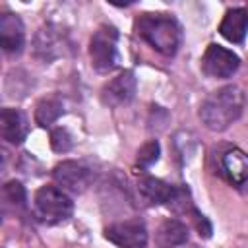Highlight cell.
Returning <instances> with one entry per match:
<instances>
[{"mask_svg": "<svg viewBox=\"0 0 248 248\" xmlns=\"http://www.w3.org/2000/svg\"><path fill=\"white\" fill-rule=\"evenodd\" d=\"M244 93L238 85H225L213 91L202 103L200 118L209 130L223 132L240 118L244 110Z\"/></svg>", "mask_w": 248, "mask_h": 248, "instance_id": "1", "label": "cell"}, {"mask_svg": "<svg viewBox=\"0 0 248 248\" xmlns=\"http://www.w3.org/2000/svg\"><path fill=\"white\" fill-rule=\"evenodd\" d=\"M188 217H190L192 225L196 227V231L200 232V236H203V238H209V236H211V223L207 221V217H205L200 209H196V207H194V209L190 211V215H188Z\"/></svg>", "mask_w": 248, "mask_h": 248, "instance_id": "19", "label": "cell"}, {"mask_svg": "<svg viewBox=\"0 0 248 248\" xmlns=\"http://www.w3.org/2000/svg\"><path fill=\"white\" fill-rule=\"evenodd\" d=\"M219 33L229 41V43H244V37L248 33V12L246 8H231L227 10L221 25H219Z\"/></svg>", "mask_w": 248, "mask_h": 248, "instance_id": "12", "label": "cell"}, {"mask_svg": "<svg viewBox=\"0 0 248 248\" xmlns=\"http://www.w3.org/2000/svg\"><path fill=\"white\" fill-rule=\"evenodd\" d=\"M52 176H54V182L64 192H72V194H81L91 182V170L78 161L58 163L52 170Z\"/></svg>", "mask_w": 248, "mask_h": 248, "instance_id": "7", "label": "cell"}, {"mask_svg": "<svg viewBox=\"0 0 248 248\" xmlns=\"http://www.w3.org/2000/svg\"><path fill=\"white\" fill-rule=\"evenodd\" d=\"M188 227L178 219H165L155 231V244L159 248H176L186 244Z\"/></svg>", "mask_w": 248, "mask_h": 248, "instance_id": "14", "label": "cell"}, {"mask_svg": "<svg viewBox=\"0 0 248 248\" xmlns=\"http://www.w3.org/2000/svg\"><path fill=\"white\" fill-rule=\"evenodd\" d=\"M118 31L112 25H101L89 45V54H91V64L97 72H110L118 64Z\"/></svg>", "mask_w": 248, "mask_h": 248, "instance_id": "4", "label": "cell"}, {"mask_svg": "<svg viewBox=\"0 0 248 248\" xmlns=\"http://www.w3.org/2000/svg\"><path fill=\"white\" fill-rule=\"evenodd\" d=\"M136 33L165 56H174L182 41L178 21L167 14H141L136 19Z\"/></svg>", "mask_w": 248, "mask_h": 248, "instance_id": "2", "label": "cell"}, {"mask_svg": "<svg viewBox=\"0 0 248 248\" xmlns=\"http://www.w3.org/2000/svg\"><path fill=\"white\" fill-rule=\"evenodd\" d=\"M136 87H138V81H136L134 72L132 70H124L116 78H112L110 81L105 83V87L101 91V101L107 107L126 105V103H130L134 99Z\"/></svg>", "mask_w": 248, "mask_h": 248, "instance_id": "8", "label": "cell"}, {"mask_svg": "<svg viewBox=\"0 0 248 248\" xmlns=\"http://www.w3.org/2000/svg\"><path fill=\"white\" fill-rule=\"evenodd\" d=\"M64 114V105L58 97H43L37 105H35V122L43 128L54 124L60 116Z\"/></svg>", "mask_w": 248, "mask_h": 248, "instance_id": "15", "label": "cell"}, {"mask_svg": "<svg viewBox=\"0 0 248 248\" xmlns=\"http://www.w3.org/2000/svg\"><path fill=\"white\" fill-rule=\"evenodd\" d=\"M221 170L229 182L240 186L248 180V153L232 147L223 153L221 157Z\"/></svg>", "mask_w": 248, "mask_h": 248, "instance_id": "13", "label": "cell"}, {"mask_svg": "<svg viewBox=\"0 0 248 248\" xmlns=\"http://www.w3.org/2000/svg\"><path fill=\"white\" fill-rule=\"evenodd\" d=\"M105 238L116 244L118 248H145L147 231L141 221H122L108 225L105 229Z\"/></svg>", "mask_w": 248, "mask_h": 248, "instance_id": "6", "label": "cell"}, {"mask_svg": "<svg viewBox=\"0 0 248 248\" xmlns=\"http://www.w3.org/2000/svg\"><path fill=\"white\" fill-rule=\"evenodd\" d=\"M138 190H140V196L149 205H165V203L169 205L170 200L174 198L176 186H172L161 178H155V176H143L138 182Z\"/></svg>", "mask_w": 248, "mask_h": 248, "instance_id": "11", "label": "cell"}, {"mask_svg": "<svg viewBox=\"0 0 248 248\" xmlns=\"http://www.w3.org/2000/svg\"><path fill=\"white\" fill-rule=\"evenodd\" d=\"M0 134L2 140H6L8 143L19 145L27 134H29V120L25 116V112H21L19 108H2L0 110Z\"/></svg>", "mask_w": 248, "mask_h": 248, "instance_id": "10", "label": "cell"}, {"mask_svg": "<svg viewBox=\"0 0 248 248\" xmlns=\"http://www.w3.org/2000/svg\"><path fill=\"white\" fill-rule=\"evenodd\" d=\"M246 12H248V6H246Z\"/></svg>", "mask_w": 248, "mask_h": 248, "instance_id": "21", "label": "cell"}, {"mask_svg": "<svg viewBox=\"0 0 248 248\" xmlns=\"http://www.w3.org/2000/svg\"><path fill=\"white\" fill-rule=\"evenodd\" d=\"M74 145V138L66 128H54L50 132V147L56 153H66Z\"/></svg>", "mask_w": 248, "mask_h": 248, "instance_id": "18", "label": "cell"}, {"mask_svg": "<svg viewBox=\"0 0 248 248\" xmlns=\"http://www.w3.org/2000/svg\"><path fill=\"white\" fill-rule=\"evenodd\" d=\"M35 217L46 225H56L72 217L74 202L58 186H43L37 190L33 200Z\"/></svg>", "mask_w": 248, "mask_h": 248, "instance_id": "3", "label": "cell"}, {"mask_svg": "<svg viewBox=\"0 0 248 248\" xmlns=\"http://www.w3.org/2000/svg\"><path fill=\"white\" fill-rule=\"evenodd\" d=\"M188 248H200V246H188Z\"/></svg>", "mask_w": 248, "mask_h": 248, "instance_id": "20", "label": "cell"}, {"mask_svg": "<svg viewBox=\"0 0 248 248\" xmlns=\"http://www.w3.org/2000/svg\"><path fill=\"white\" fill-rule=\"evenodd\" d=\"M2 205H4V211L12 209V211H19L25 207V202H27V196H25V188L21 182L17 180H10L4 184L2 188Z\"/></svg>", "mask_w": 248, "mask_h": 248, "instance_id": "16", "label": "cell"}, {"mask_svg": "<svg viewBox=\"0 0 248 248\" xmlns=\"http://www.w3.org/2000/svg\"><path fill=\"white\" fill-rule=\"evenodd\" d=\"M0 45L8 54H21L25 46V27L23 21L16 14L0 16Z\"/></svg>", "mask_w": 248, "mask_h": 248, "instance_id": "9", "label": "cell"}, {"mask_svg": "<svg viewBox=\"0 0 248 248\" xmlns=\"http://www.w3.org/2000/svg\"><path fill=\"white\" fill-rule=\"evenodd\" d=\"M238 66H240L238 54L215 43H211L202 56V70L209 78H217V79L231 78L238 70Z\"/></svg>", "mask_w": 248, "mask_h": 248, "instance_id": "5", "label": "cell"}, {"mask_svg": "<svg viewBox=\"0 0 248 248\" xmlns=\"http://www.w3.org/2000/svg\"><path fill=\"white\" fill-rule=\"evenodd\" d=\"M159 155H161V145H159V141H157V140H149L147 143H143V145L140 147L136 161H138V165H140L141 169H149L153 163H157Z\"/></svg>", "mask_w": 248, "mask_h": 248, "instance_id": "17", "label": "cell"}]
</instances>
